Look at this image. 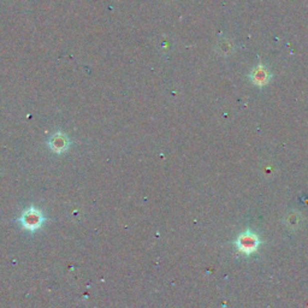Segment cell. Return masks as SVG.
<instances>
[{"mask_svg": "<svg viewBox=\"0 0 308 308\" xmlns=\"http://www.w3.org/2000/svg\"><path fill=\"white\" fill-rule=\"evenodd\" d=\"M18 221L25 230L35 231L42 227L43 222H45V216L40 210L30 206L23 211Z\"/></svg>", "mask_w": 308, "mask_h": 308, "instance_id": "1", "label": "cell"}, {"mask_svg": "<svg viewBox=\"0 0 308 308\" xmlns=\"http://www.w3.org/2000/svg\"><path fill=\"white\" fill-rule=\"evenodd\" d=\"M48 147L55 154H63L70 147V140L65 134L58 131L49 137Z\"/></svg>", "mask_w": 308, "mask_h": 308, "instance_id": "2", "label": "cell"}, {"mask_svg": "<svg viewBox=\"0 0 308 308\" xmlns=\"http://www.w3.org/2000/svg\"><path fill=\"white\" fill-rule=\"evenodd\" d=\"M237 245H239V248L242 252H245V253H252L259 246V240H258V237L254 234L245 233L239 237Z\"/></svg>", "mask_w": 308, "mask_h": 308, "instance_id": "3", "label": "cell"}, {"mask_svg": "<svg viewBox=\"0 0 308 308\" xmlns=\"http://www.w3.org/2000/svg\"><path fill=\"white\" fill-rule=\"evenodd\" d=\"M270 78V74L268 72V70L265 69L264 66H258L257 69L252 72V80L255 84H265L268 83Z\"/></svg>", "mask_w": 308, "mask_h": 308, "instance_id": "4", "label": "cell"}]
</instances>
